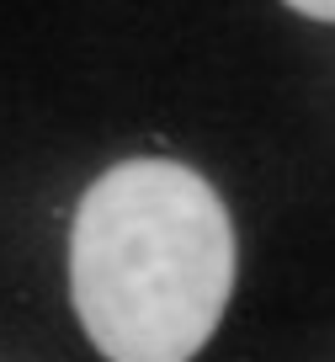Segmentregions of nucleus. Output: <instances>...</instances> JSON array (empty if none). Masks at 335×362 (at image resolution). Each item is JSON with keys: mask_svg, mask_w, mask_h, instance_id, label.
Returning a JSON list of instances; mask_svg holds the SVG:
<instances>
[{"mask_svg": "<svg viewBox=\"0 0 335 362\" xmlns=\"http://www.w3.org/2000/svg\"><path fill=\"white\" fill-rule=\"evenodd\" d=\"M235 293V224L208 176L123 160L86 187L69 298L107 362H192Z\"/></svg>", "mask_w": 335, "mask_h": 362, "instance_id": "obj_1", "label": "nucleus"}, {"mask_svg": "<svg viewBox=\"0 0 335 362\" xmlns=\"http://www.w3.org/2000/svg\"><path fill=\"white\" fill-rule=\"evenodd\" d=\"M298 16H314V22H335V0H282Z\"/></svg>", "mask_w": 335, "mask_h": 362, "instance_id": "obj_2", "label": "nucleus"}]
</instances>
